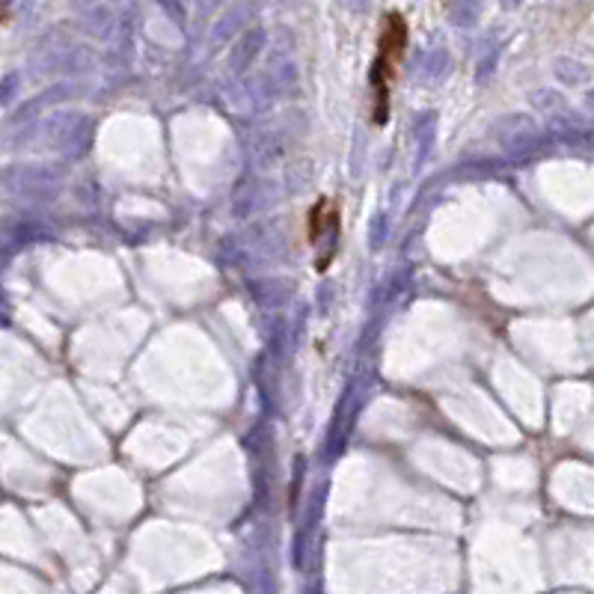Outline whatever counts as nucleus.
Returning <instances> with one entry per match:
<instances>
[{
  "label": "nucleus",
  "instance_id": "1",
  "mask_svg": "<svg viewBox=\"0 0 594 594\" xmlns=\"http://www.w3.org/2000/svg\"><path fill=\"white\" fill-rule=\"evenodd\" d=\"M407 51V22L404 15L386 13L381 22V33H377V54L375 63L368 69V87H372V122L375 125H386L389 119V96H393V84L398 75V66Z\"/></svg>",
  "mask_w": 594,
  "mask_h": 594
},
{
  "label": "nucleus",
  "instance_id": "2",
  "mask_svg": "<svg viewBox=\"0 0 594 594\" xmlns=\"http://www.w3.org/2000/svg\"><path fill=\"white\" fill-rule=\"evenodd\" d=\"M339 206L330 197H321L306 214V241L315 253V268L321 274L330 268V262L336 259V250H339Z\"/></svg>",
  "mask_w": 594,
  "mask_h": 594
}]
</instances>
